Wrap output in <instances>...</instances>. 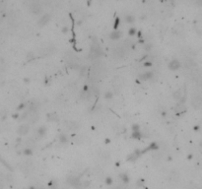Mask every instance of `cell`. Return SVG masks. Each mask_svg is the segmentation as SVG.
<instances>
[{
	"label": "cell",
	"mask_w": 202,
	"mask_h": 189,
	"mask_svg": "<svg viewBox=\"0 0 202 189\" xmlns=\"http://www.w3.org/2000/svg\"><path fill=\"white\" fill-rule=\"evenodd\" d=\"M28 189H36V187H35V186H30Z\"/></svg>",
	"instance_id": "f35d334b"
},
{
	"label": "cell",
	"mask_w": 202,
	"mask_h": 189,
	"mask_svg": "<svg viewBox=\"0 0 202 189\" xmlns=\"http://www.w3.org/2000/svg\"><path fill=\"white\" fill-rule=\"evenodd\" d=\"M200 129V126L199 125H195L194 127H193V130H195V131H198Z\"/></svg>",
	"instance_id": "836d02e7"
},
{
	"label": "cell",
	"mask_w": 202,
	"mask_h": 189,
	"mask_svg": "<svg viewBox=\"0 0 202 189\" xmlns=\"http://www.w3.org/2000/svg\"><path fill=\"white\" fill-rule=\"evenodd\" d=\"M143 184H144V180H143V179H140V180L137 181V185H138V186H142Z\"/></svg>",
	"instance_id": "1f68e13d"
},
{
	"label": "cell",
	"mask_w": 202,
	"mask_h": 189,
	"mask_svg": "<svg viewBox=\"0 0 202 189\" xmlns=\"http://www.w3.org/2000/svg\"><path fill=\"white\" fill-rule=\"evenodd\" d=\"M34 57H35V56H34V53H33V52H29V53L27 54V58H28L29 60H30V59H33Z\"/></svg>",
	"instance_id": "4dcf8cb0"
},
{
	"label": "cell",
	"mask_w": 202,
	"mask_h": 189,
	"mask_svg": "<svg viewBox=\"0 0 202 189\" xmlns=\"http://www.w3.org/2000/svg\"><path fill=\"white\" fill-rule=\"evenodd\" d=\"M152 47H153V44H152L151 42H147V43L144 45V49H145L146 51H150L152 49Z\"/></svg>",
	"instance_id": "d4e9b609"
},
{
	"label": "cell",
	"mask_w": 202,
	"mask_h": 189,
	"mask_svg": "<svg viewBox=\"0 0 202 189\" xmlns=\"http://www.w3.org/2000/svg\"><path fill=\"white\" fill-rule=\"evenodd\" d=\"M131 138H132V139H137V140L141 139V138H142V135H141V131H136V132H132V134H131Z\"/></svg>",
	"instance_id": "ac0fdd59"
},
{
	"label": "cell",
	"mask_w": 202,
	"mask_h": 189,
	"mask_svg": "<svg viewBox=\"0 0 202 189\" xmlns=\"http://www.w3.org/2000/svg\"><path fill=\"white\" fill-rule=\"evenodd\" d=\"M192 158H193V155H192V154H189V155L187 156V159H188V160H192Z\"/></svg>",
	"instance_id": "e575fe53"
},
{
	"label": "cell",
	"mask_w": 202,
	"mask_h": 189,
	"mask_svg": "<svg viewBox=\"0 0 202 189\" xmlns=\"http://www.w3.org/2000/svg\"><path fill=\"white\" fill-rule=\"evenodd\" d=\"M105 143H106V144L109 143V139H105Z\"/></svg>",
	"instance_id": "ab89813d"
},
{
	"label": "cell",
	"mask_w": 202,
	"mask_h": 189,
	"mask_svg": "<svg viewBox=\"0 0 202 189\" xmlns=\"http://www.w3.org/2000/svg\"><path fill=\"white\" fill-rule=\"evenodd\" d=\"M104 183H105L106 185H111V184L113 183V179H112L110 176H107V177H105V179H104Z\"/></svg>",
	"instance_id": "44dd1931"
},
{
	"label": "cell",
	"mask_w": 202,
	"mask_h": 189,
	"mask_svg": "<svg viewBox=\"0 0 202 189\" xmlns=\"http://www.w3.org/2000/svg\"><path fill=\"white\" fill-rule=\"evenodd\" d=\"M131 129H132V132H136V131H140V126L138 124H133L131 126Z\"/></svg>",
	"instance_id": "484cf974"
},
{
	"label": "cell",
	"mask_w": 202,
	"mask_h": 189,
	"mask_svg": "<svg viewBox=\"0 0 202 189\" xmlns=\"http://www.w3.org/2000/svg\"><path fill=\"white\" fill-rule=\"evenodd\" d=\"M191 105H192V108H195V109H199L201 107V99L199 96H194L191 100Z\"/></svg>",
	"instance_id": "5b68a950"
},
{
	"label": "cell",
	"mask_w": 202,
	"mask_h": 189,
	"mask_svg": "<svg viewBox=\"0 0 202 189\" xmlns=\"http://www.w3.org/2000/svg\"><path fill=\"white\" fill-rule=\"evenodd\" d=\"M103 54L102 50H101V46L97 43V41L94 42V44H92L91 46V50H90V58L91 59H96V58H99L100 56H101Z\"/></svg>",
	"instance_id": "6da1fadb"
},
{
	"label": "cell",
	"mask_w": 202,
	"mask_h": 189,
	"mask_svg": "<svg viewBox=\"0 0 202 189\" xmlns=\"http://www.w3.org/2000/svg\"><path fill=\"white\" fill-rule=\"evenodd\" d=\"M80 183H81L82 187H84V188H87V187H89L91 185V181L90 180H84V181H82Z\"/></svg>",
	"instance_id": "7402d4cb"
},
{
	"label": "cell",
	"mask_w": 202,
	"mask_h": 189,
	"mask_svg": "<svg viewBox=\"0 0 202 189\" xmlns=\"http://www.w3.org/2000/svg\"><path fill=\"white\" fill-rule=\"evenodd\" d=\"M155 150H159V146H158V144H157L156 142H153V143H151V144L149 145L148 148H146L144 151L141 152V154H143V153H145V152H147V151H155Z\"/></svg>",
	"instance_id": "5bb4252c"
},
{
	"label": "cell",
	"mask_w": 202,
	"mask_h": 189,
	"mask_svg": "<svg viewBox=\"0 0 202 189\" xmlns=\"http://www.w3.org/2000/svg\"><path fill=\"white\" fill-rule=\"evenodd\" d=\"M179 67H180V62L177 59H173L169 63V69H171L172 71H176Z\"/></svg>",
	"instance_id": "8992f818"
},
{
	"label": "cell",
	"mask_w": 202,
	"mask_h": 189,
	"mask_svg": "<svg viewBox=\"0 0 202 189\" xmlns=\"http://www.w3.org/2000/svg\"><path fill=\"white\" fill-rule=\"evenodd\" d=\"M136 33H137V31H136L135 28H130V29L128 30V35L131 36V37H132V36H135Z\"/></svg>",
	"instance_id": "cb8c5ba5"
},
{
	"label": "cell",
	"mask_w": 202,
	"mask_h": 189,
	"mask_svg": "<svg viewBox=\"0 0 202 189\" xmlns=\"http://www.w3.org/2000/svg\"><path fill=\"white\" fill-rule=\"evenodd\" d=\"M25 104H21V105H20V106H19V107H18V108H17V110H22V109H23V108H25Z\"/></svg>",
	"instance_id": "d6a6232c"
},
{
	"label": "cell",
	"mask_w": 202,
	"mask_h": 189,
	"mask_svg": "<svg viewBox=\"0 0 202 189\" xmlns=\"http://www.w3.org/2000/svg\"><path fill=\"white\" fill-rule=\"evenodd\" d=\"M50 15L46 14V15L42 16V18L39 20L38 24H39V26H40V27H43V26L47 25V24L49 23V21H50Z\"/></svg>",
	"instance_id": "30bf717a"
},
{
	"label": "cell",
	"mask_w": 202,
	"mask_h": 189,
	"mask_svg": "<svg viewBox=\"0 0 202 189\" xmlns=\"http://www.w3.org/2000/svg\"><path fill=\"white\" fill-rule=\"evenodd\" d=\"M58 139H59V142H60L61 144H65V143H67V137L64 135V134H60L59 137H58Z\"/></svg>",
	"instance_id": "d6986e66"
},
{
	"label": "cell",
	"mask_w": 202,
	"mask_h": 189,
	"mask_svg": "<svg viewBox=\"0 0 202 189\" xmlns=\"http://www.w3.org/2000/svg\"><path fill=\"white\" fill-rule=\"evenodd\" d=\"M118 24H119V18H116V20H115V22H114V31L117 29Z\"/></svg>",
	"instance_id": "83f0119b"
},
{
	"label": "cell",
	"mask_w": 202,
	"mask_h": 189,
	"mask_svg": "<svg viewBox=\"0 0 202 189\" xmlns=\"http://www.w3.org/2000/svg\"><path fill=\"white\" fill-rule=\"evenodd\" d=\"M61 32H62L63 34H67V33L69 32V28H68V27H63V28H62V30H61Z\"/></svg>",
	"instance_id": "f546056e"
},
{
	"label": "cell",
	"mask_w": 202,
	"mask_h": 189,
	"mask_svg": "<svg viewBox=\"0 0 202 189\" xmlns=\"http://www.w3.org/2000/svg\"><path fill=\"white\" fill-rule=\"evenodd\" d=\"M29 130H30L29 125H27V124H23V125H21V126L18 128L17 133L19 134V136H24V135H27V134H28Z\"/></svg>",
	"instance_id": "ba28073f"
},
{
	"label": "cell",
	"mask_w": 202,
	"mask_h": 189,
	"mask_svg": "<svg viewBox=\"0 0 202 189\" xmlns=\"http://www.w3.org/2000/svg\"><path fill=\"white\" fill-rule=\"evenodd\" d=\"M47 118H48V120L49 121H51V122H57L58 120H59V117H58V115L56 114V113H49L48 115H47Z\"/></svg>",
	"instance_id": "4fadbf2b"
},
{
	"label": "cell",
	"mask_w": 202,
	"mask_h": 189,
	"mask_svg": "<svg viewBox=\"0 0 202 189\" xmlns=\"http://www.w3.org/2000/svg\"><path fill=\"white\" fill-rule=\"evenodd\" d=\"M13 117H14V118H18V117H19V114H18V113H15V114H13Z\"/></svg>",
	"instance_id": "d590c367"
},
{
	"label": "cell",
	"mask_w": 202,
	"mask_h": 189,
	"mask_svg": "<svg viewBox=\"0 0 202 189\" xmlns=\"http://www.w3.org/2000/svg\"><path fill=\"white\" fill-rule=\"evenodd\" d=\"M119 177H120V179H121V181L123 183H128L129 182V176L127 175L126 173H121L119 175Z\"/></svg>",
	"instance_id": "2e32d148"
},
{
	"label": "cell",
	"mask_w": 202,
	"mask_h": 189,
	"mask_svg": "<svg viewBox=\"0 0 202 189\" xmlns=\"http://www.w3.org/2000/svg\"><path fill=\"white\" fill-rule=\"evenodd\" d=\"M23 155H25V156H28V157L32 156V155H33V150H31V149H28V148H26V149H24V150H23Z\"/></svg>",
	"instance_id": "ffe728a7"
},
{
	"label": "cell",
	"mask_w": 202,
	"mask_h": 189,
	"mask_svg": "<svg viewBox=\"0 0 202 189\" xmlns=\"http://www.w3.org/2000/svg\"><path fill=\"white\" fill-rule=\"evenodd\" d=\"M152 65H153V63H152L151 61H145V62H144V66H145V67H150Z\"/></svg>",
	"instance_id": "f1b7e54d"
},
{
	"label": "cell",
	"mask_w": 202,
	"mask_h": 189,
	"mask_svg": "<svg viewBox=\"0 0 202 189\" xmlns=\"http://www.w3.org/2000/svg\"><path fill=\"white\" fill-rule=\"evenodd\" d=\"M120 37H121V33H120L119 31H117V30L111 32L110 35H109V38H110V39H112V40H117V39L120 38Z\"/></svg>",
	"instance_id": "7c38bea8"
},
{
	"label": "cell",
	"mask_w": 202,
	"mask_h": 189,
	"mask_svg": "<svg viewBox=\"0 0 202 189\" xmlns=\"http://www.w3.org/2000/svg\"><path fill=\"white\" fill-rule=\"evenodd\" d=\"M104 98H105L106 100L112 99V98H113V93H112V92H105V93H104Z\"/></svg>",
	"instance_id": "603a6c76"
},
{
	"label": "cell",
	"mask_w": 202,
	"mask_h": 189,
	"mask_svg": "<svg viewBox=\"0 0 202 189\" xmlns=\"http://www.w3.org/2000/svg\"><path fill=\"white\" fill-rule=\"evenodd\" d=\"M46 133H47V128L45 127V126H41V127H39L38 129H37V131H36V137L39 139V138H42V137H44V136L46 135Z\"/></svg>",
	"instance_id": "8fae6325"
},
{
	"label": "cell",
	"mask_w": 202,
	"mask_h": 189,
	"mask_svg": "<svg viewBox=\"0 0 202 189\" xmlns=\"http://www.w3.org/2000/svg\"><path fill=\"white\" fill-rule=\"evenodd\" d=\"M24 81H25L26 83H28V82H30V79H29V78H25V79H24Z\"/></svg>",
	"instance_id": "74e56055"
},
{
	"label": "cell",
	"mask_w": 202,
	"mask_h": 189,
	"mask_svg": "<svg viewBox=\"0 0 202 189\" xmlns=\"http://www.w3.org/2000/svg\"><path fill=\"white\" fill-rule=\"evenodd\" d=\"M26 144H27V146H28V149H31V150H33V149L36 147V141H35L34 139H32V138L28 139Z\"/></svg>",
	"instance_id": "9a60e30c"
},
{
	"label": "cell",
	"mask_w": 202,
	"mask_h": 189,
	"mask_svg": "<svg viewBox=\"0 0 202 189\" xmlns=\"http://www.w3.org/2000/svg\"><path fill=\"white\" fill-rule=\"evenodd\" d=\"M125 21H126L127 23H129V24H132L135 21V17L133 15H131V14H128V15L125 16Z\"/></svg>",
	"instance_id": "e0dca14e"
},
{
	"label": "cell",
	"mask_w": 202,
	"mask_h": 189,
	"mask_svg": "<svg viewBox=\"0 0 202 189\" xmlns=\"http://www.w3.org/2000/svg\"><path fill=\"white\" fill-rule=\"evenodd\" d=\"M140 155H141V151H139L138 149H136L132 154H130V155L127 156L126 160L128 162H135V161L140 157Z\"/></svg>",
	"instance_id": "277c9868"
},
{
	"label": "cell",
	"mask_w": 202,
	"mask_h": 189,
	"mask_svg": "<svg viewBox=\"0 0 202 189\" xmlns=\"http://www.w3.org/2000/svg\"><path fill=\"white\" fill-rule=\"evenodd\" d=\"M7 117V111L5 110V109H3L2 111H1V118L2 119H5Z\"/></svg>",
	"instance_id": "4316f807"
},
{
	"label": "cell",
	"mask_w": 202,
	"mask_h": 189,
	"mask_svg": "<svg viewBox=\"0 0 202 189\" xmlns=\"http://www.w3.org/2000/svg\"><path fill=\"white\" fill-rule=\"evenodd\" d=\"M153 77H154V73L151 72V71H147V72H145V73L139 75L138 78H139L140 80H142V81H147V80L153 79Z\"/></svg>",
	"instance_id": "9c48e42d"
},
{
	"label": "cell",
	"mask_w": 202,
	"mask_h": 189,
	"mask_svg": "<svg viewBox=\"0 0 202 189\" xmlns=\"http://www.w3.org/2000/svg\"><path fill=\"white\" fill-rule=\"evenodd\" d=\"M21 141H22V140H21V138H20V137H18V138H17V143H18V144H20V143H21Z\"/></svg>",
	"instance_id": "8d00e7d4"
},
{
	"label": "cell",
	"mask_w": 202,
	"mask_h": 189,
	"mask_svg": "<svg viewBox=\"0 0 202 189\" xmlns=\"http://www.w3.org/2000/svg\"><path fill=\"white\" fill-rule=\"evenodd\" d=\"M30 10H31L34 14L39 15V14L42 12V7H41V5H40L39 3H33V4H31V6H30Z\"/></svg>",
	"instance_id": "52a82bcc"
},
{
	"label": "cell",
	"mask_w": 202,
	"mask_h": 189,
	"mask_svg": "<svg viewBox=\"0 0 202 189\" xmlns=\"http://www.w3.org/2000/svg\"><path fill=\"white\" fill-rule=\"evenodd\" d=\"M186 110H187V109H186L185 105H184V104H181V103H177L176 108H175V111H176L177 115H178V116L184 114V113L186 112Z\"/></svg>",
	"instance_id": "7a4b0ae2"
},
{
	"label": "cell",
	"mask_w": 202,
	"mask_h": 189,
	"mask_svg": "<svg viewBox=\"0 0 202 189\" xmlns=\"http://www.w3.org/2000/svg\"><path fill=\"white\" fill-rule=\"evenodd\" d=\"M64 125L66 126V128H68L69 130H73V131L80 128V124L76 121H65Z\"/></svg>",
	"instance_id": "3957f363"
}]
</instances>
